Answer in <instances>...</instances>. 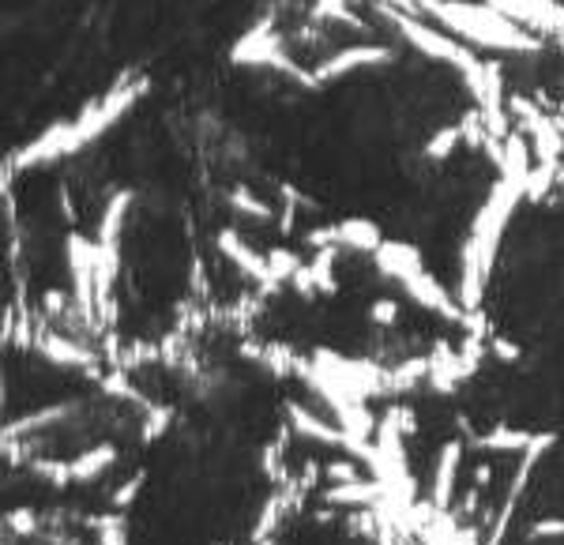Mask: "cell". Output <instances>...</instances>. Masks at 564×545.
Here are the masks:
<instances>
[{
  "instance_id": "obj_1",
  "label": "cell",
  "mask_w": 564,
  "mask_h": 545,
  "mask_svg": "<svg viewBox=\"0 0 564 545\" xmlns=\"http://www.w3.org/2000/svg\"><path fill=\"white\" fill-rule=\"evenodd\" d=\"M459 463H463V445H459V440H448L437 455V471H433V489H430V500L437 508H444V512H448L451 497H456Z\"/></svg>"
},
{
  "instance_id": "obj_2",
  "label": "cell",
  "mask_w": 564,
  "mask_h": 545,
  "mask_svg": "<svg viewBox=\"0 0 564 545\" xmlns=\"http://www.w3.org/2000/svg\"><path fill=\"white\" fill-rule=\"evenodd\" d=\"M388 497L380 478H357V482H339V485H328L324 500L328 505H339V508H373Z\"/></svg>"
},
{
  "instance_id": "obj_3",
  "label": "cell",
  "mask_w": 564,
  "mask_h": 545,
  "mask_svg": "<svg viewBox=\"0 0 564 545\" xmlns=\"http://www.w3.org/2000/svg\"><path fill=\"white\" fill-rule=\"evenodd\" d=\"M114 463H117L114 445H94L87 451H80L68 466H72V482H94V478H102Z\"/></svg>"
},
{
  "instance_id": "obj_4",
  "label": "cell",
  "mask_w": 564,
  "mask_h": 545,
  "mask_svg": "<svg viewBox=\"0 0 564 545\" xmlns=\"http://www.w3.org/2000/svg\"><path fill=\"white\" fill-rule=\"evenodd\" d=\"M534 433L527 429H508V425H497L493 433H485V437H478V448L482 451H519L524 455L527 448H531Z\"/></svg>"
},
{
  "instance_id": "obj_5",
  "label": "cell",
  "mask_w": 564,
  "mask_h": 545,
  "mask_svg": "<svg viewBox=\"0 0 564 545\" xmlns=\"http://www.w3.org/2000/svg\"><path fill=\"white\" fill-rule=\"evenodd\" d=\"M87 523L98 531V545H128V519L125 512H109V516H91Z\"/></svg>"
},
{
  "instance_id": "obj_6",
  "label": "cell",
  "mask_w": 564,
  "mask_h": 545,
  "mask_svg": "<svg viewBox=\"0 0 564 545\" xmlns=\"http://www.w3.org/2000/svg\"><path fill=\"white\" fill-rule=\"evenodd\" d=\"M369 320L380 323V328H391V323L399 320V301L396 297H376L369 305Z\"/></svg>"
},
{
  "instance_id": "obj_7",
  "label": "cell",
  "mask_w": 564,
  "mask_h": 545,
  "mask_svg": "<svg viewBox=\"0 0 564 545\" xmlns=\"http://www.w3.org/2000/svg\"><path fill=\"white\" fill-rule=\"evenodd\" d=\"M564 538V519H538L527 531V542H557Z\"/></svg>"
},
{
  "instance_id": "obj_8",
  "label": "cell",
  "mask_w": 564,
  "mask_h": 545,
  "mask_svg": "<svg viewBox=\"0 0 564 545\" xmlns=\"http://www.w3.org/2000/svg\"><path fill=\"white\" fill-rule=\"evenodd\" d=\"M328 478L331 485H339V482H357L362 474H357V466L350 459H343V463H328Z\"/></svg>"
},
{
  "instance_id": "obj_9",
  "label": "cell",
  "mask_w": 564,
  "mask_h": 545,
  "mask_svg": "<svg viewBox=\"0 0 564 545\" xmlns=\"http://www.w3.org/2000/svg\"><path fill=\"white\" fill-rule=\"evenodd\" d=\"M140 482H143V474H136V478H132V485H121V489H117V505H132V500H136V493H140Z\"/></svg>"
}]
</instances>
